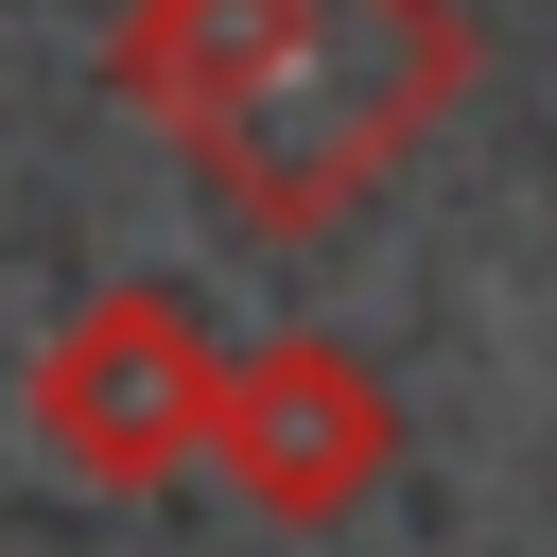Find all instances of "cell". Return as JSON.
I'll return each instance as SVG.
<instances>
[{
	"label": "cell",
	"instance_id": "1",
	"mask_svg": "<svg viewBox=\"0 0 557 557\" xmlns=\"http://www.w3.org/2000/svg\"><path fill=\"white\" fill-rule=\"evenodd\" d=\"M122 87L174 104L191 174H226L261 226H313L435 122L453 17L435 0H139Z\"/></svg>",
	"mask_w": 557,
	"mask_h": 557
}]
</instances>
